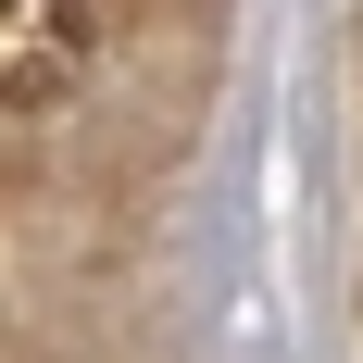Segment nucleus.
I'll return each instance as SVG.
<instances>
[{"instance_id": "1", "label": "nucleus", "mask_w": 363, "mask_h": 363, "mask_svg": "<svg viewBox=\"0 0 363 363\" xmlns=\"http://www.w3.org/2000/svg\"><path fill=\"white\" fill-rule=\"evenodd\" d=\"M101 63V0H0V113L50 125Z\"/></svg>"}]
</instances>
